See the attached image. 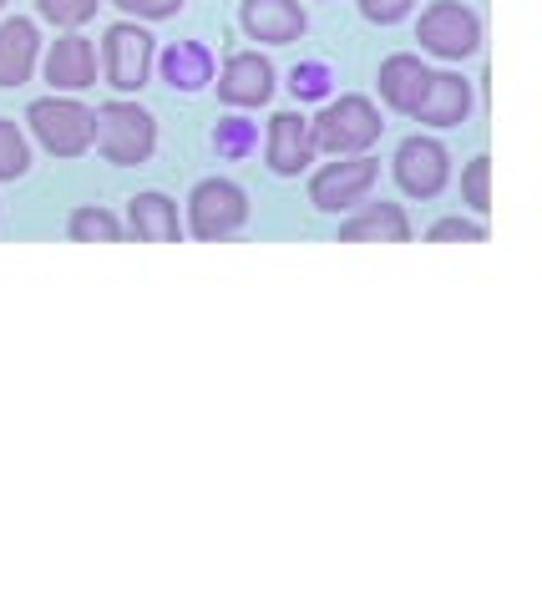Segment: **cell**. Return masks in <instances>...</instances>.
<instances>
[{"instance_id":"16","label":"cell","mask_w":542,"mask_h":608,"mask_svg":"<svg viewBox=\"0 0 542 608\" xmlns=\"http://www.w3.org/2000/svg\"><path fill=\"white\" fill-rule=\"evenodd\" d=\"M36 51H41V31L26 16L0 21V87H26L36 71Z\"/></svg>"},{"instance_id":"25","label":"cell","mask_w":542,"mask_h":608,"mask_svg":"<svg viewBox=\"0 0 542 608\" xmlns=\"http://www.w3.org/2000/svg\"><path fill=\"white\" fill-rule=\"evenodd\" d=\"M426 239H431V244H441V239L482 244V239H487V228H482V223H472V218H441V223H431V228H426Z\"/></svg>"},{"instance_id":"13","label":"cell","mask_w":542,"mask_h":608,"mask_svg":"<svg viewBox=\"0 0 542 608\" xmlns=\"http://www.w3.org/2000/svg\"><path fill=\"white\" fill-rule=\"evenodd\" d=\"M472 112V82L461 71H431V87L416 102V122L426 127H456Z\"/></svg>"},{"instance_id":"5","label":"cell","mask_w":542,"mask_h":608,"mask_svg":"<svg viewBox=\"0 0 542 608\" xmlns=\"http://www.w3.org/2000/svg\"><path fill=\"white\" fill-rule=\"evenodd\" d=\"M416 41L431 56H441V61H461V56H472L482 46V16L467 11V6H456V0H436L431 11H421Z\"/></svg>"},{"instance_id":"2","label":"cell","mask_w":542,"mask_h":608,"mask_svg":"<svg viewBox=\"0 0 542 608\" xmlns=\"http://www.w3.org/2000/svg\"><path fill=\"white\" fill-rule=\"evenodd\" d=\"M26 122H31L36 142L46 152H56V158H82L97 132V112L82 107L76 97H41L26 107Z\"/></svg>"},{"instance_id":"12","label":"cell","mask_w":542,"mask_h":608,"mask_svg":"<svg viewBox=\"0 0 542 608\" xmlns=\"http://www.w3.org/2000/svg\"><path fill=\"white\" fill-rule=\"evenodd\" d=\"M264 158H269V173H279V178H299L309 163H315L309 122L299 112H274L269 117V147H264Z\"/></svg>"},{"instance_id":"1","label":"cell","mask_w":542,"mask_h":608,"mask_svg":"<svg viewBox=\"0 0 542 608\" xmlns=\"http://www.w3.org/2000/svg\"><path fill=\"white\" fill-rule=\"evenodd\" d=\"M97 152L117 168H137L152 158V147H158V122L152 112H142L137 102H102L97 107V132H92Z\"/></svg>"},{"instance_id":"22","label":"cell","mask_w":542,"mask_h":608,"mask_svg":"<svg viewBox=\"0 0 542 608\" xmlns=\"http://www.w3.org/2000/svg\"><path fill=\"white\" fill-rule=\"evenodd\" d=\"M330 87H335V71H330V61H299V66L289 71V92H294L299 102L330 97Z\"/></svg>"},{"instance_id":"8","label":"cell","mask_w":542,"mask_h":608,"mask_svg":"<svg viewBox=\"0 0 542 608\" xmlns=\"http://www.w3.org/2000/svg\"><path fill=\"white\" fill-rule=\"evenodd\" d=\"M451 178V158L436 137H406L396 147V183L411 198H436Z\"/></svg>"},{"instance_id":"6","label":"cell","mask_w":542,"mask_h":608,"mask_svg":"<svg viewBox=\"0 0 542 608\" xmlns=\"http://www.w3.org/2000/svg\"><path fill=\"white\" fill-rule=\"evenodd\" d=\"M375 173L380 168L370 158H360V152H350V158H340V163H325L315 178H309V203H315L320 213H350L370 198Z\"/></svg>"},{"instance_id":"10","label":"cell","mask_w":542,"mask_h":608,"mask_svg":"<svg viewBox=\"0 0 542 608\" xmlns=\"http://www.w3.org/2000/svg\"><path fill=\"white\" fill-rule=\"evenodd\" d=\"M46 82L56 92H87V87H97V46L87 36H76V31L56 36L51 51H46Z\"/></svg>"},{"instance_id":"21","label":"cell","mask_w":542,"mask_h":608,"mask_svg":"<svg viewBox=\"0 0 542 608\" xmlns=\"http://www.w3.org/2000/svg\"><path fill=\"white\" fill-rule=\"evenodd\" d=\"M254 147H259V127L249 117H223L213 127V152L218 158H249Z\"/></svg>"},{"instance_id":"14","label":"cell","mask_w":542,"mask_h":608,"mask_svg":"<svg viewBox=\"0 0 542 608\" xmlns=\"http://www.w3.org/2000/svg\"><path fill=\"white\" fill-rule=\"evenodd\" d=\"M340 239L345 244H370V239H385V244H406L411 239V218L401 213V203H360L350 208V218L340 223Z\"/></svg>"},{"instance_id":"20","label":"cell","mask_w":542,"mask_h":608,"mask_svg":"<svg viewBox=\"0 0 542 608\" xmlns=\"http://www.w3.org/2000/svg\"><path fill=\"white\" fill-rule=\"evenodd\" d=\"M26 173H31V142H26V132L11 117H0V178L16 183Z\"/></svg>"},{"instance_id":"23","label":"cell","mask_w":542,"mask_h":608,"mask_svg":"<svg viewBox=\"0 0 542 608\" xmlns=\"http://www.w3.org/2000/svg\"><path fill=\"white\" fill-rule=\"evenodd\" d=\"M36 6H41V16H46L51 26L76 31L82 21H92V16H97V6H102V0H36Z\"/></svg>"},{"instance_id":"18","label":"cell","mask_w":542,"mask_h":608,"mask_svg":"<svg viewBox=\"0 0 542 608\" xmlns=\"http://www.w3.org/2000/svg\"><path fill=\"white\" fill-rule=\"evenodd\" d=\"M158 71L173 92H203L213 82V51L203 41H173V46H163Z\"/></svg>"},{"instance_id":"9","label":"cell","mask_w":542,"mask_h":608,"mask_svg":"<svg viewBox=\"0 0 542 608\" xmlns=\"http://www.w3.org/2000/svg\"><path fill=\"white\" fill-rule=\"evenodd\" d=\"M239 26L249 31V41L264 46H289L309 31V16L299 0H244L239 6Z\"/></svg>"},{"instance_id":"7","label":"cell","mask_w":542,"mask_h":608,"mask_svg":"<svg viewBox=\"0 0 542 608\" xmlns=\"http://www.w3.org/2000/svg\"><path fill=\"white\" fill-rule=\"evenodd\" d=\"M102 71L107 82L127 97V92H142L147 76H152V36L137 26V21H117L102 41Z\"/></svg>"},{"instance_id":"24","label":"cell","mask_w":542,"mask_h":608,"mask_svg":"<svg viewBox=\"0 0 542 608\" xmlns=\"http://www.w3.org/2000/svg\"><path fill=\"white\" fill-rule=\"evenodd\" d=\"M487 178H492V158H472V163H467V173H461V193H467V203H472L477 213H487V208H492Z\"/></svg>"},{"instance_id":"19","label":"cell","mask_w":542,"mask_h":608,"mask_svg":"<svg viewBox=\"0 0 542 608\" xmlns=\"http://www.w3.org/2000/svg\"><path fill=\"white\" fill-rule=\"evenodd\" d=\"M66 228H71V239H76V244H122V223H117L102 203L76 208Z\"/></svg>"},{"instance_id":"27","label":"cell","mask_w":542,"mask_h":608,"mask_svg":"<svg viewBox=\"0 0 542 608\" xmlns=\"http://www.w3.org/2000/svg\"><path fill=\"white\" fill-rule=\"evenodd\" d=\"M411 6H416V0H360V16H365V21H380V26H391V21H401Z\"/></svg>"},{"instance_id":"3","label":"cell","mask_w":542,"mask_h":608,"mask_svg":"<svg viewBox=\"0 0 542 608\" xmlns=\"http://www.w3.org/2000/svg\"><path fill=\"white\" fill-rule=\"evenodd\" d=\"M380 127L385 122L370 107V97H340L309 122V142H315V152H330V158H350V152H365L380 137Z\"/></svg>"},{"instance_id":"11","label":"cell","mask_w":542,"mask_h":608,"mask_svg":"<svg viewBox=\"0 0 542 608\" xmlns=\"http://www.w3.org/2000/svg\"><path fill=\"white\" fill-rule=\"evenodd\" d=\"M269 92H274V66L259 51H239V56L223 61V71H218V102H228V107H259V102H269Z\"/></svg>"},{"instance_id":"4","label":"cell","mask_w":542,"mask_h":608,"mask_svg":"<svg viewBox=\"0 0 542 608\" xmlns=\"http://www.w3.org/2000/svg\"><path fill=\"white\" fill-rule=\"evenodd\" d=\"M249 218V198L239 183H228V178H203L188 198V234L193 239H228V234H239Z\"/></svg>"},{"instance_id":"15","label":"cell","mask_w":542,"mask_h":608,"mask_svg":"<svg viewBox=\"0 0 542 608\" xmlns=\"http://www.w3.org/2000/svg\"><path fill=\"white\" fill-rule=\"evenodd\" d=\"M380 97H385V107H396V112H416V102L426 97V87H431V66L421 61V56H411V51H401V56H385L380 61Z\"/></svg>"},{"instance_id":"17","label":"cell","mask_w":542,"mask_h":608,"mask_svg":"<svg viewBox=\"0 0 542 608\" xmlns=\"http://www.w3.org/2000/svg\"><path fill=\"white\" fill-rule=\"evenodd\" d=\"M127 223H132V234L142 244H178L183 239V223H178V203L168 193H137L127 203Z\"/></svg>"},{"instance_id":"26","label":"cell","mask_w":542,"mask_h":608,"mask_svg":"<svg viewBox=\"0 0 542 608\" xmlns=\"http://www.w3.org/2000/svg\"><path fill=\"white\" fill-rule=\"evenodd\" d=\"M112 6H122L137 21H168V16L183 11V0H112Z\"/></svg>"},{"instance_id":"28","label":"cell","mask_w":542,"mask_h":608,"mask_svg":"<svg viewBox=\"0 0 542 608\" xmlns=\"http://www.w3.org/2000/svg\"><path fill=\"white\" fill-rule=\"evenodd\" d=\"M0 6H6V0H0Z\"/></svg>"}]
</instances>
